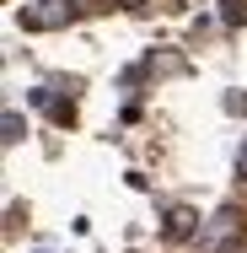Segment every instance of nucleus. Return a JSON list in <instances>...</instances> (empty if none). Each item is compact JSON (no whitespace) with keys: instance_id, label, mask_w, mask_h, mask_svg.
Here are the masks:
<instances>
[{"instance_id":"1","label":"nucleus","mask_w":247,"mask_h":253,"mask_svg":"<svg viewBox=\"0 0 247 253\" xmlns=\"http://www.w3.org/2000/svg\"><path fill=\"white\" fill-rule=\"evenodd\" d=\"M237 237H242V215H237V210H215L210 221H199L194 248H199V253H226Z\"/></svg>"},{"instance_id":"2","label":"nucleus","mask_w":247,"mask_h":253,"mask_svg":"<svg viewBox=\"0 0 247 253\" xmlns=\"http://www.w3.org/2000/svg\"><path fill=\"white\" fill-rule=\"evenodd\" d=\"M70 16H75V5H70V0H33V5L22 11V27L43 33V27H65Z\"/></svg>"},{"instance_id":"3","label":"nucleus","mask_w":247,"mask_h":253,"mask_svg":"<svg viewBox=\"0 0 247 253\" xmlns=\"http://www.w3.org/2000/svg\"><path fill=\"white\" fill-rule=\"evenodd\" d=\"M188 232H194V215L188 210H172L167 215V237H188Z\"/></svg>"},{"instance_id":"4","label":"nucleus","mask_w":247,"mask_h":253,"mask_svg":"<svg viewBox=\"0 0 247 253\" xmlns=\"http://www.w3.org/2000/svg\"><path fill=\"white\" fill-rule=\"evenodd\" d=\"M5 140H11V146L22 140V113H5Z\"/></svg>"},{"instance_id":"5","label":"nucleus","mask_w":247,"mask_h":253,"mask_svg":"<svg viewBox=\"0 0 247 253\" xmlns=\"http://www.w3.org/2000/svg\"><path fill=\"white\" fill-rule=\"evenodd\" d=\"M237 172L247 178V140H242V151H237Z\"/></svg>"}]
</instances>
